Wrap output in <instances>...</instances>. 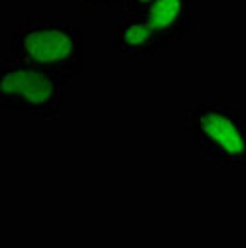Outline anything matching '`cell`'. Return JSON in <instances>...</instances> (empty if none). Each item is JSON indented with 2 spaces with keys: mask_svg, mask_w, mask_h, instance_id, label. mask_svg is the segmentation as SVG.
Segmentation results:
<instances>
[{
  "mask_svg": "<svg viewBox=\"0 0 246 248\" xmlns=\"http://www.w3.org/2000/svg\"><path fill=\"white\" fill-rule=\"evenodd\" d=\"M185 136L201 164L246 168V116L234 105L203 97L185 108Z\"/></svg>",
  "mask_w": 246,
  "mask_h": 248,
  "instance_id": "1",
  "label": "cell"
},
{
  "mask_svg": "<svg viewBox=\"0 0 246 248\" xmlns=\"http://www.w3.org/2000/svg\"><path fill=\"white\" fill-rule=\"evenodd\" d=\"M12 57L42 67L67 83L83 73L81 28L30 18L12 30Z\"/></svg>",
  "mask_w": 246,
  "mask_h": 248,
  "instance_id": "2",
  "label": "cell"
},
{
  "mask_svg": "<svg viewBox=\"0 0 246 248\" xmlns=\"http://www.w3.org/2000/svg\"><path fill=\"white\" fill-rule=\"evenodd\" d=\"M63 81L53 73L10 57L0 61V112L26 120H55L61 114Z\"/></svg>",
  "mask_w": 246,
  "mask_h": 248,
  "instance_id": "3",
  "label": "cell"
},
{
  "mask_svg": "<svg viewBox=\"0 0 246 248\" xmlns=\"http://www.w3.org/2000/svg\"><path fill=\"white\" fill-rule=\"evenodd\" d=\"M114 10L146 18L173 44L187 36L193 22L195 0H116Z\"/></svg>",
  "mask_w": 246,
  "mask_h": 248,
  "instance_id": "4",
  "label": "cell"
},
{
  "mask_svg": "<svg viewBox=\"0 0 246 248\" xmlns=\"http://www.w3.org/2000/svg\"><path fill=\"white\" fill-rule=\"evenodd\" d=\"M112 46L124 57H154L171 46V40L146 18L124 14L114 26Z\"/></svg>",
  "mask_w": 246,
  "mask_h": 248,
  "instance_id": "5",
  "label": "cell"
},
{
  "mask_svg": "<svg viewBox=\"0 0 246 248\" xmlns=\"http://www.w3.org/2000/svg\"><path fill=\"white\" fill-rule=\"evenodd\" d=\"M67 2L77 10H101V8L114 10L116 6V0H67Z\"/></svg>",
  "mask_w": 246,
  "mask_h": 248,
  "instance_id": "6",
  "label": "cell"
}]
</instances>
